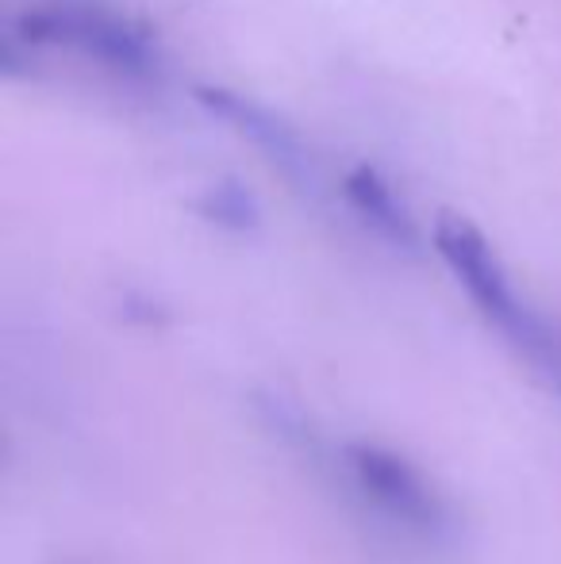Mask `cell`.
<instances>
[{"label": "cell", "mask_w": 561, "mask_h": 564, "mask_svg": "<svg viewBox=\"0 0 561 564\" xmlns=\"http://www.w3.org/2000/svg\"><path fill=\"white\" fill-rule=\"evenodd\" d=\"M43 39H66V43L82 46V51L97 54L105 62H116L123 69H136L147 62V43L139 35H131L123 23L108 20L97 12H66V15H51L43 23Z\"/></svg>", "instance_id": "cell-2"}, {"label": "cell", "mask_w": 561, "mask_h": 564, "mask_svg": "<svg viewBox=\"0 0 561 564\" xmlns=\"http://www.w3.org/2000/svg\"><path fill=\"white\" fill-rule=\"evenodd\" d=\"M343 465L354 491L392 527L427 542H439L454 530V514L442 491L404 453L385 449L377 442H350L343 449Z\"/></svg>", "instance_id": "cell-1"}, {"label": "cell", "mask_w": 561, "mask_h": 564, "mask_svg": "<svg viewBox=\"0 0 561 564\" xmlns=\"http://www.w3.org/2000/svg\"><path fill=\"white\" fill-rule=\"evenodd\" d=\"M346 200L354 204V212H358L381 238H389V242H397V246L416 242V227H412L408 208L400 204V196L392 193V185H385L374 170L362 165V170H354L350 177H346Z\"/></svg>", "instance_id": "cell-3"}, {"label": "cell", "mask_w": 561, "mask_h": 564, "mask_svg": "<svg viewBox=\"0 0 561 564\" xmlns=\"http://www.w3.org/2000/svg\"><path fill=\"white\" fill-rule=\"evenodd\" d=\"M204 216L219 227L247 230V227H255V204H250V196L239 193V188H212L208 200H204Z\"/></svg>", "instance_id": "cell-4"}]
</instances>
